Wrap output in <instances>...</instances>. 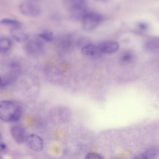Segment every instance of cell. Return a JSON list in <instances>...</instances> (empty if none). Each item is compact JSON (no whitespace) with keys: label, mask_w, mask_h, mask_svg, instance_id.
I'll use <instances>...</instances> for the list:
<instances>
[{"label":"cell","mask_w":159,"mask_h":159,"mask_svg":"<svg viewBox=\"0 0 159 159\" xmlns=\"http://www.w3.org/2000/svg\"><path fill=\"white\" fill-rule=\"evenodd\" d=\"M22 108L20 104L12 100H3L0 103V117L3 121L15 122L20 119Z\"/></svg>","instance_id":"cell-1"},{"label":"cell","mask_w":159,"mask_h":159,"mask_svg":"<svg viewBox=\"0 0 159 159\" xmlns=\"http://www.w3.org/2000/svg\"><path fill=\"white\" fill-rule=\"evenodd\" d=\"M62 2L72 20H81L88 11L86 0H62Z\"/></svg>","instance_id":"cell-2"},{"label":"cell","mask_w":159,"mask_h":159,"mask_svg":"<svg viewBox=\"0 0 159 159\" xmlns=\"http://www.w3.org/2000/svg\"><path fill=\"white\" fill-rule=\"evenodd\" d=\"M102 20V17L100 14L95 12L88 11L81 21L84 30L89 31L97 28Z\"/></svg>","instance_id":"cell-3"},{"label":"cell","mask_w":159,"mask_h":159,"mask_svg":"<svg viewBox=\"0 0 159 159\" xmlns=\"http://www.w3.org/2000/svg\"><path fill=\"white\" fill-rule=\"evenodd\" d=\"M20 12L27 16L36 17L39 16L42 11L38 6L28 2H25L21 3L19 6Z\"/></svg>","instance_id":"cell-4"},{"label":"cell","mask_w":159,"mask_h":159,"mask_svg":"<svg viewBox=\"0 0 159 159\" xmlns=\"http://www.w3.org/2000/svg\"><path fill=\"white\" fill-rule=\"evenodd\" d=\"M27 146L36 152L41 151L43 148V142L42 139L34 134H31L26 137L25 140Z\"/></svg>","instance_id":"cell-5"},{"label":"cell","mask_w":159,"mask_h":159,"mask_svg":"<svg viewBox=\"0 0 159 159\" xmlns=\"http://www.w3.org/2000/svg\"><path fill=\"white\" fill-rule=\"evenodd\" d=\"M98 46L102 53L106 54H113L117 52L119 48L118 43L112 40L103 41Z\"/></svg>","instance_id":"cell-6"},{"label":"cell","mask_w":159,"mask_h":159,"mask_svg":"<svg viewBox=\"0 0 159 159\" xmlns=\"http://www.w3.org/2000/svg\"><path fill=\"white\" fill-rule=\"evenodd\" d=\"M11 135L15 141L19 144L22 143L25 140V132L24 128L21 125H15L10 129Z\"/></svg>","instance_id":"cell-7"},{"label":"cell","mask_w":159,"mask_h":159,"mask_svg":"<svg viewBox=\"0 0 159 159\" xmlns=\"http://www.w3.org/2000/svg\"><path fill=\"white\" fill-rule=\"evenodd\" d=\"M81 52L84 55L93 58L98 57L102 54L98 45L91 43L81 48Z\"/></svg>","instance_id":"cell-8"},{"label":"cell","mask_w":159,"mask_h":159,"mask_svg":"<svg viewBox=\"0 0 159 159\" xmlns=\"http://www.w3.org/2000/svg\"><path fill=\"white\" fill-rule=\"evenodd\" d=\"M10 33L15 40L20 42L26 41L29 37V34L22 29L20 26H12L10 30Z\"/></svg>","instance_id":"cell-9"},{"label":"cell","mask_w":159,"mask_h":159,"mask_svg":"<svg viewBox=\"0 0 159 159\" xmlns=\"http://www.w3.org/2000/svg\"><path fill=\"white\" fill-rule=\"evenodd\" d=\"M159 154V149L153 147L146 150L142 154L138 156V158L151 159L154 158Z\"/></svg>","instance_id":"cell-10"},{"label":"cell","mask_w":159,"mask_h":159,"mask_svg":"<svg viewBox=\"0 0 159 159\" xmlns=\"http://www.w3.org/2000/svg\"><path fill=\"white\" fill-rule=\"evenodd\" d=\"M12 45L11 40L7 37H2L0 39V52L5 53L8 51Z\"/></svg>","instance_id":"cell-11"},{"label":"cell","mask_w":159,"mask_h":159,"mask_svg":"<svg viewBox=\"0 0 159 159\" xmlns=\"http://www.w3.org/2000/svg\"><path fill=\"white\" fill-rule=\"evenodd\" d=\"M42 43L38 40H32L27 44L26 48L30 52H34L40 50L42 48Z\"/></svg>","instance_id":"cell-12"},{"label":"cell","mask_w":159,"mask_h":159,"mask_svg":"<svg viewBox=\"0 0 159 159\" xmlns=\"http://www.w3.org/2000/svg\"><path fill=\"white\" fill-rule=\"evenodd\" d=\"M0 24L2 25H11L12 26H21V22L14 19L9 18H4L0 21Z\"/></svg>","instance_id":"cell-13"},{"label":"cell","mask_w":159,"mask_h":159,"mask_svg":"<svg viewBox=\"0 0 159 159\" xmlns=\"http://www.w3.org/2000/svg\"><path fill=\"white\" fill-rule=\"evenodd\" d=\"M38 36L48 42L52 41L53 38L52 32L48 31L40 33L38 34Z\"/></svg>","instance_id":"cell-14"},{"label":"cell","mask_w":159,"mask_h":159,"mask_svg":"<svg viewBox=\"0 0 159 159\" xmlns=\"http://www.w3.org/2000/svg\"><path fill=\"white\" fill-rule=\"evenodd\" d=\"M133 58L131 53L129 52H125L120 57L121 61L124 63H128L130 62Z\"/></svg>","instance_id":"cell-15"},{"label":"cell","mask_w":159,"mask_h":159,"mask_svg":"<svg viewBox=\"0 0 159 159\" xmlns=\"http://www.w3.org/2000/svg\"><path fill=\"white\" fill-rule=\"evenodd\" d=\"M90 43L89 39L86 38H81L79 39L77 42V44L78 46L82 48L83 47Z\"/></svg>","instance_id":"cell-16"},{"label":"cell","mask_w":159,"mask_h":159,"mask_svg":"<svg viewBox=\"0 0 159 159\" xmlns=\"http://www.w3.org/2000/svg\"><path fill=\"white\" fill-rule=\"evenodd\" d=\"M86 159H102V156L99 154L95 153H90L88 154L86 156Z\"/></svg>","instance_id":"cell-17"},{"label":"cell","mask_w":159,"mask_h":159,"mask_svg":"<svg viewBox=\"0 0 159 159\" xmlns=\"http://www.w3.org/2000/svg\"><path fill=\"white\" fill-rule=\"evenodd\" d=\"M72 43L71 38L69 36L65 38L62 42V44L64 47H67L70 46Z\"/></svg>","instance_id":"cell-18"},{"label":"cell","mask_w":159,"mask_h":159,"mask_svg":"<svg viewBox=\"0 0 159 159\" xmlns=\"http://www.w3.org/2000/svg\"><path fill=\"white\" fill-rule=\"evenodd\" d=\"M147 48L150 50H154L157 48L159 45L156 43L154 42H149L146 44Z\"/></svg>","instance_id":"cell-19"},{"label":"cell","mask_w":159,"mask_h":159,"mask_svg":"<svg viewBox=\"0 0 159 159\" xmlns=\"http://www.w3.org/2000/svg\"><path fill=\"white\" fill-rule=\"evenodd\" d=\"M7 148V146L5 144L3 143H1L0 148L1 150H4L6 149Z\"/></svg>","instance_id":"cell-20"},{"label":"cell","mask_w":159,"mask_h":159,"mask_svg":"<svg viewBox=\"0 0 159 159\" xmlns=\"http://www.w3.org/2000/svg\"><path fill=\"white\" fill-rule=\"evenodd\" d=\"M139 28L142 30H145L146 28V25L143 23H140L139 25Z\"/></svg>","instance_id":"cell-21"},{"label":"cell","mask_w":159,"mask_h":159,"mask_svg":"<svg viewBox=\"0 0 159 159\" xmlns=\"http://www.w3.org/2000/svg\"><path fill=\"white\" fill-rule=\"evenodd\" d=\"M98 0V1H105L106 0Z\"/></svg>","instance_id":"cell-22"}]
</instances>
